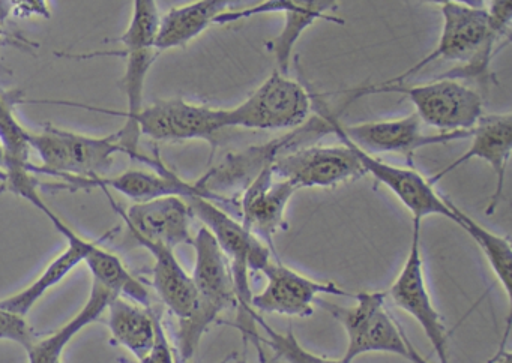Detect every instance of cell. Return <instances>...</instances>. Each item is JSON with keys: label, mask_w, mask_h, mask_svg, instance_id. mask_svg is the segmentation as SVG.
<instances>
[{"label": "cell", "mask_w": 512, "mask_h": 363, "mask_svg": "<svg viewBox=\"0 0 512 363\" xmlns=\"http://www.w3.org/2000/svg\"><path fill=\"white\" fill-rule=\"evenodd\" d=\"M448 203L454 213V224L460 225L479 246L485 260L490 264L491 272L496 276L500 287L508 297V302L511 303L512 248L509 236H502L488 230L484 225L476 222L472 216L467 215L451 198H448Z\"/></svg>", "instance_id": "cell-27"}, {"label": "cell", "mask_w": 512, "mask_h": 363, "mask_svg": "<svg viewBox=\"0 0 512 363\" xmlns=\"http://www.w3.org/2000/svg\"><path fill=\"white\" fill-rule=\"evenodd\" d=\"M338 146H307L284 150L272 159L275 176L296 189L334 188L365 176L355 149L347 141Z\"/></svg>", "instance_id": "cell-11"}, {"label": "cell", "mask_w": 512, "mask_h": 363, "mask_svg": "<svg viewBox=\"0 0 512 363\" xmlns=\"http://www.w3.org/2000/svg\"><path fill=\"white\" fill-rule=\"evenodd\" d=\"M190 245L194 248L196 308L187 320L179 321L178 344L182 362H191L203 335L223 312L238 308L235 282L226 255L206 227H200Z\"/></svg>", "instance_id": "cell-2"}, {"label": "cell", "mask_w": 512, "mask_h": 363, "mask_svg": "<svg viewBox=\"0 0 512 363\" xmlns=\"http://www.w3.org/2000/svg\"><path fill=\"white\" fill-rule=\"evenodd\" d=\"M161 12L158 0H133V11L127 29L121 38L116 39L122 45L118 51H103L88 56H118L125 59V74L122 77L127 108L124 111L110 110L97 105L80 104V102L62 101L61 105L82 108L94 113L113 114L124 117L125 123H130L137 113L142 110L143 92L146 78L160 53L157 51L158 32H160Z\"/></svg>", "instance_id": "cell-8"}, {"label": "cell", "mask_w": 512, "mask_h": 363, "mask_svg": "<svg viewBox=\"0 0 512 363\" xmlns=\"http://www.w3.org/2000/svg\"><path fill=\"white\" fill-rule=\"evenodd\" d=\"M353 297L355 303L344 308L320 300L323 308L346 330L347 348L341 357L344 362L353 363L368 353H386L412 363H428L413 348L400 323L386 308V291H359Z\"/></svg>", "instance_id": "cell-5"}, {"label": "cell", "mask_w": 512, "mask_h": 363, "mask_svg": "<svg viewBox=\"0 0 512 363\" xmlns=\"http://www.w3.org/2000/svg\"><path fill=\"white\" fill-rule=\"evenodd\" d=\"M470 137H472V141H470L469 149L428 179L433 185H437L443 177L448 176L449 173L457 170L466 162L472 161V159H482L490 165L494 177H496L493 194H491L487 209H485L487 215H493L502 201L506 170H508L509 159H511L512 113L484 114L473 126Z\"/></svg>", "instance_id": "cell-19"}, {"label": "cell", "mask_w": 512, "mask_h": 363, "mask_svg": "<svg viewBox=\"0 0 512 363\" xmlns=\"http://www.w3.org/2000/svg\"><path fill=\"white\" fill-rule=\"evenodd\" d=\"M238 2L239 0H193L169 9L166 14L161 15L158 53L190 44Z\"/></svg>", "instance_id": "cell-22"}, {"label": "cell", "mask_w": 512, "mask_h": 363, "mask_svg": "<svg viewBox=\"0 0 512 363\" xmlns=\"http://www.w3.org/2000/svg\"><path fill=\"white\" fill-rule=\"evenodd\" d=\"M104 192L136 242L146 240L176 249L179 245L191 243L193 240L191 219L194 216L190 204L184 197L167 195L154 200L140 201L131 204L128 209H122L110 197L109 192Z\"/></svg>", "instance_id": "cell-17"}, {"label": "cell", "mask_w": 512, "mask_h": 363, "mask_svg": "<svg viewBox=\"0 0 512 363\" xmlns=\"http://www.w3.org/2000/svg\"><path fill=\"white\" fill-rule=\"evenodd\" d=\"M236 329L241 330L242 336H244V341L253 342L254 347H256L257 354H259L260 363H278V357L275 354L269 356L268 353H265V350L262 348V344H260V335L257 332L254 324H250V326H239Z\"/></svg>", "instance_id": "cell-33"}, {"label": "cell", "mask_w": 512, "mask_h": 363, "mask_svg": "<svg viewBox=\"0 0 512 363\" xmlns=\"http://www.w3.org/2000/svg\"><path fill=\"white\" fill-rule=\"evenodd\" d=\"M29 144L41 164H31V173L58 177H98L110 168L118 153H125L121 135H88L58 126L46 125L29 131Z\"/></svg>", "instance_id": "cell-6"}, {"label": "cell", "mask_w": 512, "mask_h": 363, "mask_svg": "<svg viewBox=\"0 0 512 363\" xmlns=\"http://www.w3.org/2000/svg\"><path fill=\"white\" fill-rule=\"evenodd\" d=\"M386 297H389L397 308L412 315L418 321L439 363H449L448 333H446L442 315L431 299L427 279H425L421 249V222H413L409 254L397 278L386 290Z\"/></svg>", "instance_id": "cell-12"}, {"label": "cell", "mask_w": 512, "mask_h": 363, "mask_svg": "<svg viewBox=\"0 0 512 363\" xmlns=\"http://www.w3.org/2000/svg\"><path fill=\"white\" fill-rule=\"evenodd\" d=\"M349 102L376 93H401L425 125L439 132L470 131L484 116L482 95L464 81L439 77L421 84H362L349 90Z\"/></svg>", "instance_id": "cell-4"}, {"label": "cell", "mask_w": 512, "mask_h": 363, "mask_svg": "<svg viewBox=\"0 0 512 363\" xmlns=\"http://www.w3.org/2000/svg\"><path fill=\"white\" fill-rule=\"evenodd\" d=\"M251 318L256 326L265 330V341L260 339L274 351L278 359H284L287 363H347L343 359H329L307 350L296 338L292 327L287 332H278L256 311H251Z\"/></svg>", "instance_id": "cell-28"}, {"label": "cell", "mask_w": 512, "mask_h": 363, "mask_svg": "<svg viewBox=\"0 0 512 363\" xmlns=\"http://www.w3.org/2000/svg\"><path fill=\"white\" fill-rule=\"evenodd\" d=\"M182 363H191V362H182Z\"/></svg>", "instance_id": "cell-38"}, {"label": "cell", "mask_w": 512, "mask_h": 363, "mask_svg": "<svg viewBox=\"0 0 512 363\" xmlns=\"http://www.w3.org/2000/svg\"><path fill=\"white\" fill-rule=\"evenodd\" d=\"M116 296L98 282L92 281L91 293L85 305L64 326L46 338H37L28 348L29 363H62L65 350L74 338L106 312L112 297Z\"/></svg>", "instance_id": "cell-24"}, {"label": "cell", "mask_w": 512, "mask_h": 363, "mask_svg": "<svg viewBox=\"0 0 512 363\" xmlns=\"http://www.w3.org/2000/svg\"><path fill=\"white\" fill-rule=\"evenodd\" d=\"M10 8L11 17L22 18H52V5L50 0H5Z\"/></svg>", "instance_id": "cell-31"}, {"label": "cell", "mask_w": 512, "mask_h": 363, "mask_svg": "<svg viewBox=\"0 0 512 363\" xmlns=\"http://www.w3.org/2000/svg\"><path fill=\"white\" fill-rule=\"evenodd\" d=\"M419 2L428 3V5H439L440 8L445 5H451V3L475 6V8H485V0H419Z\"/></svg>", "instance_id": "cell-34"}, {"label": "cell", "mask_w": 512, "mask_h": 363, "mask_svg": "<svg viewBox=\"0 0 512 363\" xmlns=\"http://www.w3.org/2000/svg\"><path fill=\"white\" fill-rule=\"evenodd\" d=\"M137 363H178L166 327H164L163 318L158 321L157 335H155L151 350Z\"/></svg>", "instance_id": "cell-30"}, {"label": "cell", "mask_w": 512, "mask_h": 363, "mask_svg": "<svg viewBox=\"0 0 512 363\" xmlns=\"http://www.w3.org/2000/svg\"><path fill=\"white\" fill-rule=\"evenodd\" d=\"M296 191L292 183L275 176L271 165H266L245 185L239 197L242 225L274 254L275 234L287 230V206Z\"/></svg>", "instance_id": "cell-18"}, {"label": "cell", "mask_w": 512, "mask_h": 363, "mask_svg": "<svg viewBox=\"0 0 512 363\" xmlns=\"http://www.w3.org/2000/svg\"><path fill=\"white\" fill-rule=\"evenodd\" d=\"M37 339L28 318L0 308V341H11L28 348Z\"/></svg>", "instance_id": "cell-29"}, {"label": "cell", "mask_w": 512, "mask_h": 363, "mask_svg": "<svg viewBox=\"0 0 512 363\" xmlns=\"http://www.w3.org/2000/svg\"><path fill=\"white\" fill-rule=\"evenodd\" d=\"M313 108L317 116L325 120L328 126V134L340 132L347 140L368 153H397V155L412 156L416 150L422 147L445 144L449 141L469 138L470 131L437 132V134H425L418 114L410 113L397 119L374 120V122L356 123V125H344L337 114L328 107L323 96L311 89Z\"/></svg>", "instance_id": "cell-10"}, {"label": "cell", "mask_w": 512, "mask_h": 363, "mask_svg": "<svg viewBox=\"0 0 512 363\" xmlns=\"http://www.w3.org/2000/svg\"><path fill=\"white\" fill-rule=\"evenodd\" d=\"M113 344L124 347L139 362L151 350L161 315L154 306L145 308L121 296H113L106 309Z\"/></svg>", "instance_id": "cell-23"}, {"label": "cell", "mask_w": 512, "mask_h": 363, "mask_svg": "<svg viewBox=\"0 0 512 363\" xmlns=\"http://www.w3.org/2000/svg\"><path fill=\"white\" fill-rule=\"evenodd\" d=\"M2 179H4V171H0V180ZM2 192H5L4 185H0V194H2Z\"/></svg>", "instance_id": "cell-37"}, {"label": "cell", "mask_w": 512, "mask_h": 363, "mask_svg": "<svg viewBox=\"0 0 512 363\" xmlns=\"http://www.w3.org/2000/svg\"><path fill=\"white\" fill-rule=\"evenodd\" d=\"M265 287L251 297V309L259 314H278L305 318L313 315L314 302L320 294L349 296L334 281H319L272 258L262 270Z\"/></svg>", "instance_id": "cell-14"}, {"label": "cell", "mask_w": 512, "mask_h": 363, "mask_svg": "<svg viewBox=\"0 0 512 363\" xmlns=\"http://www.w3.org/2000/svg\"><path fill=\"white\" fill-rule=\"evenodd\" d=\"M313 110L310 87L275 69L236 107L224 108L227 129L280 131L302 128Z\"/></svg>", "instance_id": "cell-9"}, {"label": "cell", "mask_w": 512, "mask_h": 363, "mask_svg": "<svg viewBox=\"0 0 512 363\" xmlns=\"http://www.w3.org/2000/svg\"><path fill=\"white\" fill-rule=\"evenodd\" d=\"M101 240H91L83 261L91 272L92 281L98 282L116 296L125 297L137 305L145 308L154 306L145 282L137 278L118 255L104 248Z\"/></svg>", "instance_id": "cell-26"}, {"label": "cell", "mask_w": 512, "mask_h": 363, "mask_svg": "<svg viewBox=\"0 0 512 363\" xmlns=\"http://www.w3.org/2000/svg\"><path fill=\"white\" fill-rule=\"evenodd\" d=\"M5 168V150L0 144V171H4Z\"/></svg>", "instance_id": "cell-36"}, {"label": "cell", "mask_w": 512, "mask_h": 363, "mask_svg": "<svg viewBox=\"0 0 512 363\" xmlns=\"http://www.w3.org/2000/svg\"><path fill=\"white\" fill-rule=\"evenodd\" d=\"M22 93L0 90V144L5 150V191H10L23 180L31 177V144L29 129L17 119L16 105Z\"/></svg>", "instance_id": "cell-25"}, {"label": "cell", "mask_w": 512, "mask_h": 363, "mask_svg": "<svg viewBox=\"0 0 512 363\" xmlns=\"http://www.w3.org/2000/svg\"><path fill=\"white\" fill-rule=\"evenodd\" d=\"M226 129L223 107L170 98L143 105L134 119L119 129V135L127 155L140 161V137L154 141L203 140L215 146L218 135Z\"/></svg>", "instance_id": "cell-3"}, {"label": "cell", "mask_w": 512, "mask_h": 363, "mask_svg": "<svg viewBox=\"0 0 512 363\" xmlns=\"http://www.w3.org/2000/svg\"><path fill=\"white\" fill-rule=\"evenodd\" d=\"M485 2H487V0H485Z\"/></svg>", "instance_id": "cell-39"}, {"label": "cell", "mask_w": 512, "mask_h": 363, "mask_svg": "<svg viewBox=\"0 0 512 363\" xmlns=\"http://www.w3.org/2000/svg\"><path fill=\"white\" fill-rule=\"evenodd\" d=\"M340 0H262L247 8L229 9L218 17L215 24L235 23L259 15L281 14L284 18L280 33L268 42V50L277 62L278 71L289 75L293 50L305 30L317 21H331L343 24L341 18L334 17L332 11Z\"/></svg>", "instance_id": "cell-13"}, {"label": "cell", "mask_w": 512, "mask_h": 363, "mask_svg": "<svg viewBox=\"0 0 512 363\" xmlns=\"http://www.w3.org/2000/svg\"><path fill=\"white\" fill-rule=\"evenodd\" d=\"M137 243L154 258L152 285L161 302L175 315L178 323L187 320L196 308V288L193 278L176 257L175 249L146 240Z\"/></svg>", "instance_id": "cell-21"}, {"label": "cell", "mask_w": 512, "mask_h": 363, "mask_svg": "<svg viewBox=\"0 0 512 363\" xmlns=\"http://www.w3.org/2000/svg\"><path fill=\"white\" fill-rule=\"evenodd\" d=\"M340 140L347 141L355 149L365 174H370L380 185L388 188L400 203L409 210L413 222H421L428 216H443L454 222V213L449 207L448 197L436 191L428 177L413 167L389 164L377 158L373 153L365 152L361 147L347 140L340 132H332Z\"/></svg>", "instance_id": "cell-16"}, {"label": "cell", "mask_w": 512, "mask_h": 363, "mask_svg": "<svg viewBox=\"0 0 512 363\" xmlns=\"http://www.w3.org/2000/svg\"><path fill=\"white\" fill-rule=\"evenodd\" d=\"M151 167L152 171L127 170L116 176H98L89 177V179L88 177H65L59 183H41V185L47 188L70 189V191L89 188L115 189L134 203L167 197V195H178L184 198L202 195L214 201L199 180L187 182L182 179L161 161L160 156H155Z\"/></svg>", "instance_id": "cell-15"}, {"label": "cell", "mask_w": 512, "mask_h": 363, "mask_svg": "<svg viewBox=\"0 0 512 363\" xmlns=\"http://www.w3.org/2000/svg\"><path fill=\"white\" fill-rule=\"evenodd\" d=\"M185 200L190 204L194 218L200 219L203 227L211 231L229 261L236 296H238L239 314H241L238 324L254 323L251 318L253 291H251L250 273L260 272L272 258H277L278 255L274 254L262 240L251 234L241 221L221 209L215 201L202 195H191Z\"/></svg>", "instance_id": "cell-7"}, {"label": "cell", "mask_w": 512, "mask_h": 363, "mask_svg": "<svg viewBox=\"0 0 512 363\" xmlns=\"http://www.w3.org/2000/svg\"><path fill=\"white\" fill-rule=\"evenodd\" d=\"M232 360V363H248L247 356H245V354H242L241 357H236V354H233ZM224 363H229V359L224 360Z\"/></svg>", "instance_id": "cell-35"}, {"label": "cell", "mask_w": 512, "mask_h": 363, "mask_svg": "<svg viewBox=\"0 0 512 363\" xmlns=\"http://www.w3.org/2000/svg\"><path fill=\"white\" fill-rule=\"evenodd\" d=\"M10 8H8L5 0H0V47H7V45H14V47L28 48V39L22 38L19 35H11L7 30V21L10 20Z\"/></svg>", "instance_id": "cell-32"}, {"label": "cell", "mask_w": 512, "mask_h": 363, "mask_svg": "<svg viewBox=\"0 0 512 363\" xmlns=\"http://www.w3.org/2000/svg\"><path fill=\"white\" fill-rule=\"evenodd\" d=\"M40 212H43L47 218L50 219L56 230L65 237L67 240V248L56 255L46 269L40 273L38 278H35L28 287L11 296L0 299V308L8 309V311L16 312V314L28 317L29 312L32 311L35 305L46 296L47 291L52 290L56 285L61 284L79 264L85 261L86 251H88L91 239L77 233L73 227L67 224L61 216L56 215L46 201H41L37 206Z\"/></svg>", "instance_id": "cell-20"}, {"label": "cell", "mask_w": 512, "mask_h": 363, "mask_svg": "<svg viewBox=\"0 0 512 363\" xmlns=\"http://www.w3.org/2000/svg\"><path fill=\"white\" fill-rule=\"evenodd\" d=\"M442 18V33L436 47L406 71L380 83H406L428 65L454 62L458 63L457 68L443 77L472 80L481 86L490 84L491 62L499 53V45L508 44L509 35L490 26L485 8L451 3L442 6Z\"/></svg>", "instance_id": "cell-1"}]
</instances>
